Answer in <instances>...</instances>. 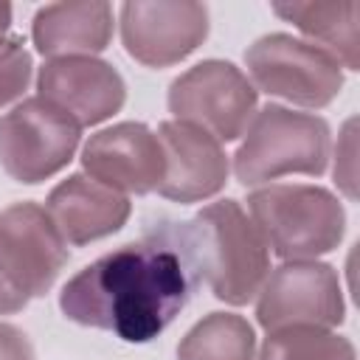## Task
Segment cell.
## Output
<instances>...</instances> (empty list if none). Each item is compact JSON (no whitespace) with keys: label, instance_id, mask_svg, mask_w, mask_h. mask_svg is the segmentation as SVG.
<instances>
[{"label":"cell","instance_id":"cell-1","mask_svg":"<svg viewBox=\"0 0 360 360\" xmlns=\"http://www.w3.org/2000/svg\"><path fill=\"white\" fill-rule=\"evenodd\" d=\"M197 284L169 222L82 267L62 287L59 309L79 326L112 332L127 343H149L180 315Z\"/></svg>","mask_w":360,"mask_h":360},{"label":"cell","instance_id":"cell-2","mask_svg":"<svg viewBox=\"0 0 360 360\" xmlns=\"http://www.w3.org/2000/svg\"><path fill=\"white\" fill-rule=\"evenodd\" d=\"M180 248L214 298L242 307L270 273V250L236 200H217L188 222H174Z\"/></svg>","mask_w":360,"mask_h":360},{"label":"cell","instance_id":"cell-3","mask_svg":"<svg viewBox=\"0 0 360 360\" xmlns=\"http://www.w3.org/2000/svg\"><path fill=\"white\" fill-rule=\"evenodd\" d=\"M248 217L267 250L284 262L332 253L346 233L343 202L309 183H270L248 194Z\"/></svg>","mask_w":360,"mask_h":360},{"label":"cell","instance_id":"cell-4","mask_svg":"<svg viewBox=\"0 0 360 360\" xmlns=\"http://www.w3.org/2000/svg\"><path fill=\"white\" fill-rule=\"evenodd\" d=\"M332 129L315 112L264 104L248 124L233 152V174L248 186H262L284 174L321 177L329 163Z\"/></svg>","mask_w":360,"mask_h":360},{"label":"cell","instance_id":"cell-5","mask_svg":"<svg viewBox=\"0 0 360 360\" xmlns=\"http://www.w3.org/2000/svg\"><path fill=\"white\" fill-rule=\"evenodd\" d=\"M245 68L256 93L278 96L298 107L321 110L343 87L340 62L323 48L292 34H264L245 51Z\"/></svg>","mask_w":360,"mask_h":360},{"label":"cell","instance_id":"cell-6","mask_svg":"<svg viewBox=\"0 0 360 360\" xmlns=\"http://www.w3.org/2000/svg\"><path fill=\"white\" fill-rule=\"evenodd\" d=\"M82 127L42 101L39 96L22 98L0 118V166L25 186H37L59 174L76 155Z\"/></svg>","mask_w":360,"mask_h":360},{"label":"cell","instance_id":"cell-7","mask_svg":"<svg viewBox=\"0 0 360 360\" xmlns=\"http://www.w3.org/2000/svg\"><path fill=\"white\" fill-rule=\"evenodd\" d=\"M256 87L225 59H205L169 84V112L174 121L194 124L211 138L236 141L256 115Z\"/></svg>","mask_w":360,"mask_h":360},{"label":"cell","instance_id":"cell-8","mask_svg":"<svg viewBox=\"0 0 360 360\" xmlns=\"http://www.w3.org/2000/svg\"><path fill=\"white\" fill-rule=\"evenodd\" d=\"M343 312L346 304L338 270L315 259L284 262L267 273L256 298V321L264 332L287 326L332 329L343 323Z\"/></svg>","mask_w":360,"mask_h":360},{"label":"cell","instance_id":"cell-9","mask_svg":"<svg viewBox=\"0 0 360 360\" xmlns=\"http://www.w3.org/2000/svg\"><path fill=\"white\" fill-rule=\"evenodd\" d=\"M68 264V245L31 200L0 211V278L20 298H42Z\"/></svg>","mask_w":360,"mask_h":360},{"label":"cell","instance_id":"cell-10","mask_svg":"<svg viewBox=\"0 0 360 360\" xmlns=\"http://www.w3.org/2000/svg\"><path fill=\"white\" fill-rule=\"evenodd\" d=\"M124 51L146 68H169L208 37V8L194 0H129L121 6Z\"/></svg>","mask_w":360,"mask_h":360},{"label":"cell","instance_id":"cell-11","mask_svg":"<svg viewBox=\"0 0 360 360\" xmlns=\"http://www.w3.org/2000/svg\"><path fill=\"white\" fill-rule=\"evenodd\" d=\"M82 166L87 177L121 194H149L163 180L166 158L158 132L141 121H121L90 135L82 149Z\"/></svg>","mask_w":360,"mask_h":360},{"label":"cell","instance_id":"cell-12","mask_svg":"<svg viewBox=\"0 0 360 360\" xmlns=\"http://www.w3.org/2000/svg\"><path fill=\"white\" fill-rule=\"evenodd\" d=\"M39 98L70 115L79 127H96L112 118L127 101L121 73L96 56L48 59L37 73Z\"/></svg>","mask_w":360,"mask_h":360},{"label":"cell","instance_id":"cell-13","mask_svg":"<svg viewBox=\"0 0 360 360\" xmlns=\"http://www.w3.org/2000/svg\"><path fill=\"white\" fill-rule=\"evenodd\" d=\"M166 169L158 194L188 205L219 194L228 183V155L205 129L186 121H163L158 127Z\"/></svg>","mask_w":360,"mask_h":360},{"label":"cell","instance_id":"cell-14","mask_svg":"<svg viewBox=\"0 0 360 360\" xmlns=\"http://www.w3.org/2000/svg\"><path fill=\"white\" fill-rule=\"evenodd\" d=\"M45 211L70 248L90 245L96 239L118 233L132 205L127 194L87 177V174H70L62 183H56L45 200Z\"/></svg>","mask_w":360,"mask_h":360},{"label":"cell","instance_id":"cell-15","mask_svg":"<svg viewBox=\"0 0 360 360\" xmlns=\"http://www.w3.org/2000/svg\"><path fill=\"white\" fill-rule=\"evenodd\" d=\"M34 48L48 59L93 56L112 39V6L90 3H48L31 20Z\"/></svg>","mask_w":360,"mask_h":360},{"label":"cell","instance_id":"cell-16","mask_svg":"<svg viewBox=\"0 0 360 360\" xmlns=\"http://www.w3.org/2000/svg\"><path fill=\"white\" fill-rule=\"evenodd\" d=\"M273 14L292 22L307 42L332 53L340 68H360V6L357 3H312V0H290L273 3Z\"/></svg>","mask_w":360,"mask_h":360},{"label":"cell","instance_id":"cell-17","mask_svg":"<svg viewBox=\"0 0 360 360\" xmlns=\"http://www.w3.org/2000/svg\"><path fill=\"white\" fill-rule=\"evenodd\" d=\"M177 360H256V335L236 312H208L180 340Z\"/></svg>","mask_w":360,"mask_h":360},{"label":"cell","instance_id":"cell-18","mask_svg":"<svg viewBox=\"0 0 360 360\" xmlns=\"http://www.w3.org/2000/svg\"><path fill=\"white\" fill-rule=\"evenodd\" d=\"M256 360H357L354 343L321 326H287L267 332Z\"/></svg>","mask_w":360,"mask_h":360},{"label":"cell","instance_id":"cell-19","mask_svg":"<svg viewBox=\"0 0 360 360\" xmlns=\"http://www.w3.org/2000/svg\"><path fill=\"white\" fill-rule=\"evenodd\" d=\"M31 53L22 45L20 37H6L0 39V107L17 101L31 82Z\"/></svg>","mask_w":360,"mask_h":360},{"label":"cell","instance_id":"cell-20","mask_svg":"<svg viewBox=\"0 0 360 360\" xmlns=\"http://www.w3.org/2000/svg\"><path fill=\"white\" fill-rule=\"evenodd\" d=\"M354 155H357V141H354V118H349L343 124V132L338 138V149H335V183L338 188L354 200L357 197V169H354Z\"/></svg>","mask_w":360,"mask_h":360},{"label":"cell","instance_id":"cell-21","mask_svg":"<svg viewBox=\"0 0 360 360\" xmlns=\"http://www.w3.org/2000/svg\"><path fill=\"white\" fill-rule=\"evenodd\" d=\"M0 360H37L34 346L22 329L0 321Z\"/></svg>","mask_w":360,"mask_h":360},{"label":"cell","instance_id":"cell-22","mask_svg":"<svg viewBox=\"0 0 360 360\" xmlns=\"http://www.w3.org/2000/svg\"><path fill=\"white\" fill-rule=\"evenodd\" d=\"M25 304H28V301L20 298L14 290H8V284L0 278V315H14V312H20Z\"/></svg>","mask_w":360,"mask_h":360},{"label":"cell","instance_id":"cell-23","mask_svg":"<svg viewBox=\"0 0 360 360\" xmlns=\"http://www.w3.org/2000/svg\"><path fill=\"white\" fill-rule=\"evenodd\" d=\"M8 28H11V6L0 0V39H6Z\"/></svg>","mask_w":360,"mask_h":360}]
</instances>
